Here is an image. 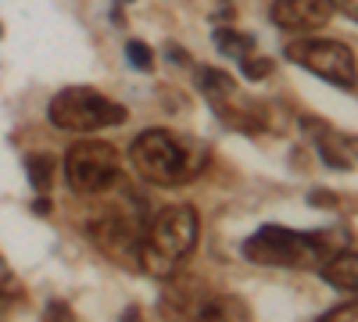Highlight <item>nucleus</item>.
Here are the masks:
<instances>
[{
    "label": "nucleus",
    "mask_w": 358,
    "mask_h": 322,
    "mask_svg": "<svg viewBox=\"0 0 358 322\" xmlns=\"http://www.w3.org/2000/svg\"><path fill=\"white\" fill-rule=\"evenodd\" d=\"M133 168L143 183L155 186H187L208 165V143L172 129H147L133 140Z\"/></svg>",
    "instance_id": "f257e3e1"
},
{
    "label": "nucleus",
    "mask_w": 358,
    "mask_h": 322,
    "mask_svg": "<svg viewBox=\"0 0 358 322\" xmlns=\"http://www.w3.org/2000/svg\"><path fill=\"white\" fill-rule=\"evenodd\" d=\"M351 247L344 229H319V233H294L283 226H262L255 237L244 240V258L255 265H294L308 269L322 265L330 254Z\"/></svg>",
    "instance_id": "f03ea898"
},
{
    "label": "nucleus",
    "mask_w": 358,
    "mask_h": 322,
    "mask_svg": "<svg viewBox=\"0 0 358 322\" xmlns=\"http://www.w3.org/2000/svg\"><path fill=\"white\" fill-rule=\"evenodd\" d=\"M197 244V212L190 204H169L143 229V240L136 247V261L147 276L169 279L179 261H183Z\"/></svg>",
    "instance_id": "7ed1b4c3"
},
{
    "label": "nucleus",
    "mask_w": 358,
    "mask_h": 322,
    "mask_svg": "<svg viewBox=\"0 0 358 322\" xmlns=\"http://www.w3.org/2000/svg\"><path fill=\"white\" fill-rule=\"evenodd\" d=\"M47 115L57 129H69V133H97L108 126H122L129 119V111L122 104L108 101L104 94L90 90V86H69V90H62L50 101Z\"/></svg>",
    "instance_id": "20e7f679"
},
{
    "label": "nucleus",
    "mask_w": 358,
    "mask_h": 322,
    "mask_svg": "<svg viewBox=\"0 0 358 322\" xmlns=\"http://www.w3.org/2000/svg\"><path fill=\"white\" fill-rule=\"evenodd\" d=\"M147 229V200L126 193L122 204H108L90 219V240L111 258H133Z\"/></svg>",
    "instance_id": "39448f33"
},
{
    "label": "nucleus",
    "mask_w": 358,
    "mask_h": 322,
    "mask_svg": "<svg viewBox=\"0 0 358 322\" xmlns=\"http://www.w3.org/2000/svg\"><path fill=\"white\" fill-rule=\"evenodd\" d=\"M118 154L104 140H83L65 154V180L76 193H104L118 183Z\"/></svg>",
    "instance_id": "423d86ee"
},
{
    "label": "nucleus",
    "mask_w": 358,
    "mask_h": 322,
    "mask_svg": "<svg viewBox=\"0 0 358 322\" xmlns=\"http://www.w3.org/2000/svg\"><path fill=\"white\" fill-rule=\"evenodd\" d=\"M287 57L348 94L355 90V50L337 40H294L287 43Z\"/></svg>",
    "instance_id": "0eeeda50"
},
{
    "label": "nucleus",
    "mask_w": 358,
    "mask_h": 322,
    "mask_svg": "<svg viewBox=\"0 0 358 322\" xmlns=\"http://www.w3.org/2000/svg\"><path fill=\"white\" fill-rule=\"evenodd\" d=\"M201 90H204L208 104L219 111V119H222L226 126L258 129V111H255V104L241 94L236 79H229L226 72H215V68H204V72H201Z\"/></svg>",
    "instance_id": "6e6552de"
},
{
    "label": "nucleus",
    "mask_w": 358,
    "mask_h": 322,
    "mask_svg": "<svg viewBox=\"0 0 358 322\" xmlns=\"http://www.w3.org/2000/svg\"><path fill=\"white\" fill-rule=\"evenodd\" d=\"M334 8L337 0H276L273 22L287 33H312L334 18Z\"/></svg>",
    "instance_id": "1a4fd4ad"
},
{
    "label": "nucleus",
    "mask_w": 358,
    "mask_h": 322,
    "mask_svg": "<svg viewBox=\"0 0 358 322\" xmlns=\"http://www.w3.org/2000/svg\"><path fill=\"white\" fill-rule=\"evenodd\" d=\"M312 133H315V151H319V158L326 161V165H334V168H351L355 165V147H351V136H344V133H337V129H330V126H322V122H305Z\"/></svg>",
    "instance_id": "9d476101"
},
{
    "label": "nucleus",
    "mask_w": 358,
    "mask_h": 322,
    "mask_svg": "<svg viewBox=\"0 0 358 322\" xmlns=\"http://www.w3.org/2000/svg\"><path fill=\"white\" fill-rule=\"evenodd\" d=\"M319 272H322L326 283L337 286V290H355V283H358V258H355L351 247H344V251L326 258L319 265Z\"/></svg>",
    "instance_id": "9b49d317"
},
{
    "label": "nucleus",
    "mask_w": 358,
    "mask_h": 322,
    "mask_svg": "<svg viewBox=\"0 0 358 322\" xmlns=\"http://www.w3.org/2000/svg\"><path fill=\"white\" fill-rule=\"evenodd\" d=\"M215 47H219V54H226V57H248L251 50H255V40L248 36V33H241V29H229V25H222V29H215Z\"/></svg>",
    "instance_id": "f8f14e48"
},
{
    "label": "nucleus",
    "mask_w": 358,
    "mask_h": 322,
    "mask_svg": "<svg viewBox=\"0 0 358 322\" xmlns=\"http://www.w3.org/2000/svg\"><path fill=\"white\" fill-rule=\"evenodd\" d=\"M54 172H57V161H54L50 154H33V158H29V183H33L40 193L50 190Z\"/></svg>",
    "instance_id": "ddd939ff"
},
{
    "label": "nucleus",
    "mask_w": 358,
    "mask_h": 322,
    "mask_svg": "<svg viewBox=\"0 0 358 322\" xmlns=\"http://www.w3.org/2000/svg\"><path fill=\"white\" fill-rule=\"evenodd\" d=\"M126 54H129V65H133V68H140V72H151V68H155V50L147 47V43L133 40V43L126 47Z\"/></svg>",
    "instance_id": "4468645a"
},
{
    "label": "nucleus",
    "mask_w": 358,
    "mask_h": 322,
    "mask_svg": "<svg viewBox=\"0 0 358 322\" xmlns=\"http://www.w3.org/2000/svg\"><path fill=\"white\" fill-rule=\"evenodd\" d=\"M241 68H244V75H248L251 82L273 75V61H268V57H255V50H251L248 57H241Z\"/></svg>",
    "instance_id": "2eb2a0df"
},
{
    "label": "nucleus",
    "mask_w": 358,
    "mask_h": 322,
    "mask_svg": "<svg viewBox=\"0 0 358 322\" xmlns=\"http://www.w3.org/2000/svg\"><path fill=\"white\" fill-rule=\"evenodd\" d=\"M341 197L337 193H326V190H312V204H322V208H334Z\"/></svg>",
    "instance_id": "dca6fc26"
},
{
    "label": "nucleus",
    "mask_w": 358,
    "mask_h": 322,
    "mask_svg": "<svg viewBox=\"0 0 358 322\" xmlns=\"http://www.w3.org/2000/svg\"><path fill=\"white\" fill-rule=\"evenodd\" d=\"M18 298V290H4V286H0V315H4L8 308H11V301Z\"/></svg>",
    "instance_id": "f3484780"
},
{
    "label": "nucleus",
    "mask_w": 358,
    "mask_h": 322,
    "mask_svg": "<svg viewBox=\"0 0 358 322\" xmlns=\"http://www.w3.org/2000/svg\"><path fill=\"white\" fill-rule=\"evenodd\" d=\"M47 315H65V319H72V308L62 305V301H50V305H47Z\"/></svg>",
    "instance_id": "a211bd4d"
},
{
    "label": "nucleus",
    "mask_w": 358,
    "mask_h": 322,
    "mask_svg": "<svg viewBox=\"0 0 358 322\" xmlns=\"http://www.w3.org/2000/svg\"><path fill=\"white\" fill-rule=\"evenodd\" d=\"M341 315H348V319H355V301H351L348 308H334V312H326V319H322V322H330V319H341Z\"/></svg>",
    "instance_id": "6ab92c4d"
},
{
    "label": "nucleus",
    "mask_w": 358,
    "mask_h": 322,
    "mask_svg": "<svg viewBox=\"0 0 358 322\" xmlns=\"http://www.w3.org/2000/svg\"><path fill=\"white\" fill-rule=\"evenodd\" d=\"M337 4L344 8V15H348V18H355V0H337Z\"/></svg>",
    "instance_id": "aec40b11"
},
{
    "label": "nucleus",
    "mask_w": 358,
    "mask_h": 322,
    "mask_svg": "<svg viewBox=\"0 0 358 322\" xmlns=\"http://www.w3.org/2000/svg\"><path fill=\"white\" fill-rule=\"evenodd\" d=\"M36 212H40V215H47V212H50V200H47V197H40V200H36Z\"/></svg>",
    "instance_id": "412c9836"
}]
</instances>
